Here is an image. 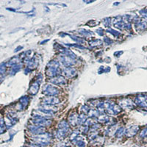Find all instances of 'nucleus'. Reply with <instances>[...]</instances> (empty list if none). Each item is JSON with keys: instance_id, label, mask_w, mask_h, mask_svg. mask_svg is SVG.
Segmentation results:
<instances>
[{"instance_id": "1", "label": "nucleus", "mask_w": 147, "mask_h": 147, "mask_svg": "<svg viewBox=\"0 0 147 147\" xmlns=\"http://www.w3.org/2000/svg\"><path fill=\"white\" fill-rule=\"evenodd\" d=\"M60 74H62V69L60 68V62L56 60L50 61L46 68V75L52 78L56 76L60 75Z\"/></svg>"}, {"instance_id": "2", "label": "nucleus", "mask_w": 147, "mask_h": 147, "mask_svg": "<svg viewBox=\"0 0 147 147\" xmlns=\"http://www.w3.org/2000/svg\"><path fill=\"white\" fill-rule=\"evenodd\" d=\"M58 127V130L56 132V137L61 140L68 135V133L70 132V127H69L68 122L64 120L61 121Z\"/></svg>"}, {"instance_id": "3", "label": "nucleus", "mask_w": 147, "mask_h": 147, "mask_svg": "<svg viewBox=\"0 0 147 147\" xmlns=\"http://www.w3.org/2000/svg\"><path fill=\"white\" fill-rule=\"evenodd\" d=\"M33 140L35 142L36 145L39 146H47L49 144H50V134H49V133H43V134L38 135L35 138H33Z\"/></svg>"}, {"instance_id": "4", "label": "nucleus", "mask_w": 147, "mask_h": 147, "mask_svg": "<svg viewBox=\"0 0 147 147\" xmlns=\"http://www.w3.org/2000/svg\"><path fill=\"white\" fill-rule=\"evenodd\" d=\"M43 93L47 96H58L60 93V91L58 87L54 86L53 84L45 85L43 88Z\"/></svg>"}, {"instance_id": "5", "label": "nucleus", "mask_w": 147, "mask_h": 147, "mask_svg": "<svg viewBox=\"0 0 147 147\" xmlns=\"http://www.w3.org/2000/svg\"><path fill=\"white\" fill-rule=\"evenodd\" d=\"M118 104L121 107V108L124 110H132L135 108V103L129 98H121L119 99L117 102Z\"/></svg>"}, {"instance_id": "6", "label": "nucleus", "mask_w": 147, "mask_h": 147, "mask_svg": "<svg viewBox=\"0 0 147 147\" xmlns=\"http://www.w3.org/2000/svg\"><path fill=\"white\" fill-rule=\"evenodd\" d=\"M42 104H50V105H56L61 102V99L58 96H47L43 97L41 99Z\"/></svg>"}, {"instance_id": "7", "label": "nucleus", "mask_w": 147, "mask_h": 147, "mask_svg": "<svg viewBox=\"0 0 147 147\" xmlns=\"http://www.w3.org/2000/svg\"><path fill=\"white\" fill-rule=\"evenodd\" d=\"M32 123L35 125L43 127H47L52 124V120L50 118H40V117H35L32 120Z\"/></svg>"}, {"instance_id": "8", "label": "nucleus", "mask_w": 147, "mask_h": 147, "mask_svg": "<svg viewBox=\"0 0 147 147\" xmlns=\"http://www.w3.org/2000/svg\"><path fill=\"white\" fill-rule=\"evenodd\" d=\"M49 83L54 85H57V86H61V85H64L66 84L67 80L63 76L58 75L51 78L49 79Z\"/></svg>"}, {"instance_id": "9", "label": "nucleus", "mask_w": 147, "mask_h": 147, "mask_svg": "<svg viewBox=\"0 0 147 147\" xmlns=\"http://www.w3.org/2000/svg\"><path fill=\"white\" fill-rule=\"evenodd\" d=\"M135 104L140 108H147V96L144 94H140L135 99Z\"/></svg>"}, {"instance_id": "10", "label": "nucleus", "mask_w": 147, "mask_h": 147, "mask_svg": "<svg viewBox=\"0 0 147 147\" xmlns=\"http://www.w3.org/2000/svg\"><path fill=\"white\" fill-rule=\"evenodd\" d=\"M60 62L63 65H64L66 67L72 66L75 63V60L74 58H70L66 54H63L60 57Z\"/></svg>"}, {"instance_id": "11", "label": "nucleus", "mask_w": 147, "mask_h": 147, "mask_svg": "<svg viewBox=\"0 0 147 147\" xmlns=\"http://www.w3.org/2000/svg\"><path fill=\"white\" fill-rule=\"evenodd\" d=\"M104 142V138L103 136L97 135L95 138H93L90 142V146L91 147H102Z\"/></svg>"}, {"instance_id": "12", "label": "nucleus", "mask_w": 147, "mask_h": 147, "mask_svg": "<svg viewBox=\"0 0 147 147\" xmlns=\"http://www.w3.org/2000/svg\"><path fill=\"white\" fill-rule=\"evenodd\" d=\"M77 73L76 68L72 66L66 67L62 70V74H63L64 77H66V78H72V77L77 75Z\"/></svg>"}, {"instance_id": "13", "label": "nucleus", "mask_w": 147, "mask_h": 147, "mask_svg": "<svg viewBox=\"0 0 147 147\" xmlns=\"http://www.w3.org/2000/svg\"><path fill=\"white\" fill-rule=\"evenodd\" d=\"M139 129H140L139 126H132L130 127L125 129L124 135H125L126 137H127V138H131V137L135 136V135L138 133Z\"/></svg>"}, {"instance_id": "14", "label": "nucleus", "mask_w": 147, "mask_h": 147, "mask_svg": "<svg viewBox=\"0 0 147 147\" xmlns=\"http://www.w3.org/2000/svg\"><path fill=\"white\" fill-rule=\"evenodd\" d=\"M28 129H29L30 133H32V134L36 135L45 133V127L35 125V124L34 125L29 126V127H28Z\"/></svg>"}, {"instance_id": "15", "label": "nucleus", "mask_w": 147, "mask_h": 147, "mask_svg": "<svg viewBox=\"0 0 147 147\" xmlns=\"http://www.w3.org/2000/svg\"><path fill=\"white\" fill-rule=\"evenodd\" d=\"M78 118H79V116L77 113H72L69 114L68 118V124L72 125V127H75L76 125L78 124Z\"/></svg>"}, {"instance_id": "16", "label": "nucleus", "mask_w": 147, "mask_h": 147, "mask_svg": "<svg viewBox=\"0 0 147 147\" xmlns=\"http://www.w3.org/2000/svg\"><path fill=\"white\" fill-rule=\"evenodd\" d=\"M40 83H41L40 81H34V82L32 83V84L30 85V87L29 93H31L32 95H35V94H36V93H38V90H39Z\"/></svg>"}, {"instance_id": "17", "label": "nucleus", "mask_w": 147, "mask_h": 147, "mask_svg": "<svg viewBox=\"0 0 147 147\" xmlns=\"http://www.w3.org/2000/svg\"><path fill=\"white\" fill-rule=\"evenodd\" d=\"M136 27L138 30H145L146 29H147V21H140L138 22Z\"/></svg>"}, {"instance_id": "18", "label": "nucleus", "mask_w": 147, "mask_h": 147, "mask_svg": "<svg viewBox=\"0 0 147 147\" xmlns=\"http://www.w3.org/2000/svg\"><path fill=\"white\" fill-rule=\"evenodd\" d=\"M87 121V116L85 113H82L79 116L78 118V125H83L85 124Z\"/></svg>"}, {"instance_id": "19", "label": "nucleus", "mask_w": 147, "mask_h": 147, "mask_svg": "<svg viewBox=\"0 0 147 147\" xmlns=\"http://www.w3.org/2000/svg\"><path fill=\"white\" fill-rule=\"evenodd\" d=\"M30 102V99H29V97L28 96H24L23 98H22V99H20V104H22V107H23V108H26L27 107V105L28 104H29Z\"/></svg>"}, {"instance_id": "20", "label": "nucleus", "mask_w": 147, "mask_h": 147, "mask_svg": "<svg viewBox=\"0 0 147 147\" xmlns=\"http://www.w3.org/2000/svg\"><path fill=\"white\" fill-rule=\"evenodd\" d=\"M91 46H92V47H96V46H99V45H102V41H100V40H93V41H92L91 42Z\"/></svg>"}, {"instance_id": "21", "label": "nucleus", "mask_w": 147, "mask_h": 147, "mask_svg": "<svg viewBox=\"0 0 147 147\" xmlns=\"http://www.w3.org/2000/svg\"><path fill=\"white\" fill-rule=\"evenodd\" d=\"M90 108H88L87 105H83L82 108H81V111L83 112V113H85V114H86L88 115V112L90 111Z\"/></svg>"}, {"instance_id": "22", "label": "nucleus", "mask_w": 147, "mask_h": 147, "mask_svg": "<svg viewBox=\"0 0 147 147\" xmlns=\"http://www.w3.org/2000/svg\"><path fill=\"white\" fill-rule=\"evenodd\" d=\"M140 138H143L147 137V127L145 128L144 130H142L141 133H140Z\"/></svg>"}, {"instance_id": "23", "label": "nucleus", "mask_w": 147, "mask_h": 147, "mask_svg": "<svg viewBox=\"0 0 147 147\" xmlns=\"http://www.w3.org/2000/svg\"><path fill=\"white\" fill-rule=\"evenodd\" d=\"M140 13H141L142 16H144L146 19H147V9L142 10L140 11Z\"/></svg>"}]
</instances>
